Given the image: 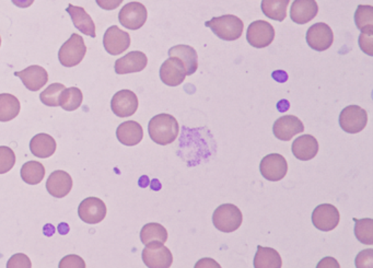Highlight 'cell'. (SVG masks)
Wrapping results in <instances>:
<instances>
[{"mask_svg":"<svg viewBox=\"0 0 373 268\" xmlns=\"http://www.w3.org/2000/svg\"><path fill=\"white\" fill-rule=\"evenodd\" d=\"M149 136L158 145L167 146L175 142L180 133V126L174 116L162 113L150 119Z\"/></svg>","mask_w":373,"mask_h":268,"instance_id":"1","label":"cell"},{"mask_svg":"<svg viewBox=\"0 0 373 268\" xmlns=\"http://www.w3.org/2000/svg\"><path fill=\"white\" fill-rule=\"evenodd\" d=\"M207 28H210L214 35L225 41H236L242 37L244 23L239 17L233 15H225L221 17H214L205 23Z\"/></svg>","mask_w":373,"mask_h":268,"instance_id":"2","label":"cell"},{"mask_svg":"<svg viewBox=\"0 0 373 268\" xmlns=\"http://www.w3.org/2000/svg\"><path fill=\"white\" fill-rule=\"evenodd\" d=\"M243 221L242 211L233 204H223L214 211L212 222L219 231L230 233L241 227Z\"/></svg>","mask_w":373,"mask_h":268,"instance_id":"3","label":"cell"},{"mask_svg":"<svg viewBox=\"0 0 373 268\" xmlns=\"http://www.w3.org/2000/svg\"><path fill=\"white\" fill-rule=\"evenodd\" d=\"M87 54L83 37L77 33H72L68 41L61 45L59 52V59L61 65L65 67H74L81 63Z\"/></svg>","mask_w":373,"mask_h":268,"instance_id":"4","label":"cell"},{"mask_svg":"<svg viewBox=\"0 0 373 268\" xmlns=\"http://www.w3.org/2000/svg\"><path fill=\"white\" fill-rule=\"evenodd\" d=\"M368 113L358 106H350L341 111L339 126L348 134H357L367 126Z\"/></svg>","mask_w":373,"mask_h":268,"instance_id":"5","label":"cell"},{"mask_svg":"<svg viewBox=\"0 0 373 268\" xmlns=\"http://www.w3.org/2000/svg\"><path fill=\"white\" fill-rule=\"evenodd\" d=\"M143 260L149 268H169L173 263V255L163 243L152 242L143 249Z\"/></svg>","mask_w":373,"mask_h":268,"instance_id":"6","label":"cell"},{"mask_svg":"<svg viewBox=\"0 0 373 268\" xmlns=\"http://www.w3.org/2000/svg\"><path fill=\"white\" fill-rule=\"evenodd\" d=\"M275 39L273 26L264 20L252 22L246 32V40L255 48H268Z\"/></svg>","mask_w":373,"mask_h":268,"instance_id":"7","label":"cell"},{"mask_svg":"<svg viewBox=\"0 0 373 268\" xmlns=\"http://www.w3.org/2000/svg\"><path fill=\"white\" fill-rule=\"evenodd\" d=\"M148 18V12L145 6L138 1L125 5L119 14V23L130 30H138L143 27Z\"/></svg>","mask_w":373,"mask_h":268,"instance_id":"8","label":"cell"},{"mask_svg":"<svg viewBox=\"0 0 373 268\" xmlns=\"http://www.w3.org/2000/svg\"><path fill=\"white\" fill-rule=\"evenodd\" d=\"M260 171L264 179L268 181H281L288 172V163L286 158L279 153H270L261 161Z\"/></svg>","mask_w":373,"mask_h":268,"instance_id":"9","label":"cell"},{"mask_svg":"<svg viewBox=\"0 0 373 268\" xmlns=\"http://www.w3.org/2000/svg\"><path fill=\"white\" fill-rule=\"evenodd\" d=\"M341 220L339 209L331 204H322L312 213V224L320 231H332Z\"/></svg>","mask_w":373,"mask_h":268,"instance_id":"10","label":"cell"},{"mask_svg":"<svg viewBox=\"0 0 373 268\" xmlns=\"http://www.w3.org/2000/svg\"><path fill=\"white\" fill-rule=\"evenodd\" d=\"M333 30L323 22L313 24L307 32V43L316 52H324L333 45Z\"/></svg>","mask_w":373,"mask_h":268,"instance_id":"11","label":"cell"},{"mask_svg":"<svg viewBox=\"0 0 373 268\" xmlns=\"http://www.w3.org/2000/svg\"><path fill=\"white\" fill-rule=\"evenodd\" d=\"M105 202L98 198H88L80 202L78 215L83 222L96 224L104 220L106 217Z\"/></svg>","mask_w":373,"mask_h":268,"instance_id":"12","label":"cell"},{"mask_svg":"<svg viewBox=\"0 0 373 268\" xmlns=\"http://www.w3.org/2000/svg\"><path fill=\"white\" fill-rule=\"evenodd\" d=\"M138 106H139V102H138L137 95L130 90H121L112 97V111L119 117H128V116L134 115Z\"/></svg>","mask_w":373,"mask_h":268,"instance_id":"13","label":"cell"},{"mask_svg":"<svg viewBox=\"0 0 373 268\" xmlns=\"http://www.w3.org/2000/svg\"><path fill=\"white\" fill-rule=\"evenodd\" d=\"M103 45L108 53L119 55L128 50L130 46V35L117 26H112L106 30L103 37Z\"/></svg>","mask_w":373,"mask_h":268,"instance_id":"14","label":"cell"},{"mask_svg":"<svg viewBox=\"0 0 373 268\" xmlns=\"http://www.w3.org/2000/svg\"><path fill=\"white\" fill-rule=\"evenodd\" d=\"M186 68L178 57H170L160 68V78L169 87H178L185 80Z\"/></svg>","mask_w":373,"mask_h":268,"instance_id":"15","label":"cell"},{"mask_svg":"<svg viewBox=\"0 0 373 268\" xmlns=\"http://www.w3.org/2000/svg\"><path fill=\"white\" fill-rule=\"evenodd\" d=\"M303 132H305V125L301 119L294 115L281 116L274 123V135L276 138L283 142H289L296 135Z\"/></svg>","mask_w":373,"mask_h":268,"instance_id":"16","label":"cell"},{"mask_svg":"<svg viewBox=\"0 0 373 268\" xmlns=\"http://www.w3.org/2000/svg\"><path fill=\"white\" fill-rule=\"evenodd\" d=\"M147 64H148V58L146 54L139 50H134L126 54L124 57L117 59L114 65V69L117 75L132 74V73L143 71L146 68Z\"/></svg>","mask_w":373,"mask_h":268,"instance_id":"17","label":"cell"},{"mask_svg":"<svg viewBox=\"0 0 373 268\" xmlns=\"http://www.w3.org/2000/svg\"><path fill=\"white\" fill-rule=\"evenodd\" d=\"M14 76L19 77L30 91H39L48 82V74L46 68L32 65L22 71H16Z\"/></svg>","mask_w":373,"mask_h":268,"instance_id":"18","label":"cell"},{"mask_svg":"<svg viewBox=\"0 0 373 268\" xmlns=\"http://www.w3.org/2000/svg\"><path fill=\"white\" fill-rule=\"evenodd\" d=\"M319 14L318 3L315 0H294L290 8V18L296 24H305Z\"/></svg>","mask_w":373,"mask_h":268,"instance_id":"19","label":"cell"},{"mask_svg":"<svg viewBox=\"0 0 373 268\" xmlns=\"http://www.w3.org/2000/svg\"><path fill=\"white\" fill-rule=\"evenodd\" d=\"M72 189V176L67 172L54 171L48 176L46 181V189L48 194L56 198H63L70 193Z\"/></svg>","mask_w":373,"mask_h":268,"instance_id":"20","label":"cell"},{"mask_svg":"<svg viewBox=\"0 0 373 268\" xmlns=\"http://www.w3.org/2000/svg\"><path fill=\"white\" fill-rule=\"evenodd\" d=\"M319 153V142L311 135H302L292 144V153L298 160L309 161L315 158Z\"/></svg>","mask_w":373,"mask_h":268,"instance_id":"21","label":"cell"},{"mask_svg":"<svg viewBox=\"0 0 373 268\" xmlns=\"http://www.w3.org/2000/svg\"><path fill=\"white\" fill-rule=\"evenodd\" d=\"M66 10L72 18L74 28H77L81 33L88 37H97L96 24L85 9L77 6L69 5Z\"/></svg>","mask_w":373,"mask_h":268,"instance_id":"22","label":"cell"},{"mask_svg":"<svg viewBox=\"0 0 373 268\" xmlns=\"http://www.w3.org/2000/svg\"><path fill=\"white\" fill-rule=\"evenodd\" d=\"M117 137L121 144L132 147L138 145L143 140V129L137 122H124L117 127Z\"/></svg>","mask_w":373,"mask_h":268,"instance_id":"23","label":"cell"},{"mask_svg":"<svg viewBox=\"0 0 373 268\" xmlns=\"http://www.w3.org/2000/svg\"><path fill=\"white\" fill-rule=\"evenodd\" d=\"M170 57H178L186 68V75L192 76L199 68V58L195 48L190 45H177L169 50Z\"/></svg>","mask_w":373,"mask_h":268,"instance_id":"24","label":"cell"},{"mask_svg":"<svg viewBox=\"0 0 373 268\" xmlns=\"http://www.w3.org/2000/svg\"><path fill=\"white\" fill-rule=\"evenodd\" d=\"M56 140L48 134H37L30 142V150L37 158H50L55 153Z\"/></svg>","mask_w":373,"mask_h":268,"instance_id":"25","label":"cell"},{"mask_svg":"<svg viewBox=\"0 0 373 268\" xmlns=\"http://www.w3.org/2000/svg\"><path fill=\"white\" fill-rule=\"evenodd\" d=\"M283 266L281 256L275 249L259 245L254 258L255 268H281Z\"/></svg>","mask_w":373,"mask_h":268,"instance_id":"26","label":"cell"},{"mask_svg":"<svg viewBox=\"0 0 373 268\" xmlns=\"http://www.w3.org/2000/svg\"><path fill=\"white\" fill-rule=\"evenodd\" d=\"M21 106L18 97L10 93L0 95V122H10L20 113Z\"/></svg>","mask_w":373,"mask_h":268,"instance_id":"27","label":"cell"},{"mask_svg":"<svg viewBox=\"0 0 373 268\" xmlns=\"http://www.w3.org/2000/svg\"><path fill=\"white\" fill-rule=\"evenodd\" d=\"M289 3L290 0H262L261 8L268 18L283 22L287 17Z\"/></svg>","mask_w":373,"mask_h":268,"instance_id":"28","label":"cell"},{"mask_svg":"<svg viewBox=\"0 0 373 268\" xmlns=\"http://www.w3.org/2000/svg\"><path fill=\"white\" fill-rule=\"evenodd\" d=\"M46 176V168L37 161H29L24 163L21 168V178L27 184L37 185Z\"/></svg>","mask_w":373,"mask_h":268,"instance_id":"29","label":"cell"},{"mask_svg":"<svg viewBox=\"0 0 373 268\" xmlns=\"http://www.w3.org/2000/svg\"><path fill=\"white\" fill-rule=\"evenodd\" d=\"M141 240L143 245H147L152 242L165 243L168 241L167 229L162 224L151 222L143 226L141 231Z\"/></svg>","mask_w":373,"mask_h":268,"instance_id":"30","label":"cell"},{"mask_svg":"<svg viewBox=\"0 0 373 268\" xmlns=\"http://www.w3.org/2000/svg\"><path fill=\"white\" fill-rule=\"evenodd\" d=\"M83 101L81 90L76 87L65 88L59 95V106L65 111L72 112L78 110Z\"/></svg>","mask_w":373,"mask_h":268,"instance_id":"31","label":"cell"},{"mask_svg":"<svg viewBox=\"0 0 373 268\" xmlns=\"http://www.w3.org/2000/svg\"><path fill=\"white\" fill-rule=\"evenodd\" d=\"M355 23L361 32L373 33V7L368 5L358 6L355 14Z\"/></svg>","mask_w":373,"mask_h":268,"instance_id":"32","label":"cell"},{"mask_svg":"<svg viewBox=\"0 0 373 268\" xmlns=\"http://www.w3.org/2000/svg\"><path fill=\"white\" fill-rule=\"evenodd\" d=\"M356 222L355 234L363 245H373V220L370 218L354 219Z\"/></svg>","mask_w":373,"mask_h":268,"instance_id":"33","label":"cell"},{"mask_svg":"<svg viewBox=\"0 0 373 268\" xmlns=\"http://www.w3.org/2000/svg\"><path fill=\"white\" fill-rule=\"evenodd\" d=\"M65 88L66 87H65L64 84H52L48 86L40 95V99L43 104L50 106V108L59 106V95L63 93Z\"/></svg>","mask_w":373,"mask_h":268,"instance_id":"34","label":"cell"},{"mask_svg":"<svg viewBox=\"0 0 373 268\" xmlns=\"http://www.w3.org/2000/svg\"><path fill=\"white\" fill-rule=\"evenodd\" d=\"M16 164L14 150L6 146H0V174L8 173Z\"/></svg>","mask_w":373,"mask_h":268,"instance_id":"35","label":"cell"},{"mask_svg":"<svg viewBox=\"0 0 373 268\" xmlns=\"http://www.w3.org/2000/svg\"><path fill=\"white\" fill-rule=\"evenodd\" d=\"M7 267L31 268L32 267V264H31V260H30V258H28L27 255L23 254V253H18V254H14V256L8 260Z\"/></svg>","mask_w":373,"mask_h":268,"instance_id":"36","label":"cell"},{"mask_svg":"<svg viewBox=\"0 0 373 268\" xmlns=\"http://www.w3.org/2000/svg\"><path fill=\"white\" fill-rule=\"evenodd\" d=\"M59 268H85V263L78 255H67L61 260Z\"/></svg>","mask_w":373,"mask_h":268,"instance_id":"37","label":"cell"},{"mask_svg":"<svg viewBox=\"0 0 373 268\" xmlns=\"http://www.w3.org/2000/svg\"><path fill=\"white\" fill-rule=\"evenodd\" d=\"M356 267L371 268L373 267V250L363 251L358 254L356 258Z\"/></svg>","mask_w":373,"mask_h":268,"instance_id":"38","label":"cell"},{"mask_svg":"<svg viewBox=\"0 0 373 268\" xmlns=\"http://www.w3.org/2000/svg\"><path fill=\"white\" fill-rule=\"evenodd\" d=\"M360 48L369 56H373V33L361 32L359 37Z\"/></svg>","mask_w":373,"mask_h":268,"instance_id":"39","label":"cell"},{"mask_svg":"<svg viewBox=\"0 0 373 268\" xmlns=\"http://www.w3.org/2000/svg\"><path fill=\"white\" fill-rule=\"evenodd\" d=\"M99 7L103 10H114L119 8L124 0H96Z\"/></svg>","mask_w":373,"mask_h":268,"instance_id":"40","label":"cell"},{"mask_svg":"<svg viewBox=\"0 0 373 268\" xmlns=\"http://www.w3.org/2000/svg\"><path fill=\"white\" fill-rule=\"evenodd\" d=\"M11 1L19 8H28L34 3V0H11Z\"/></svg>","mask_w":373,"mask_h":268,"instance_id":"41","label":"cell"},{"mask_svg":"<svg viewBox=\"0 0 373 268\" xmlns=\"http://www.w3.org/2000/svg\"><path fill=\"white\" fill-rule=\"evenodd\" d=\"M0 46H1V37H0Z\"/></svg>","mask_w":373,"mask_h":268,"instance_id":"42","label":"cell"}]
</instances>
